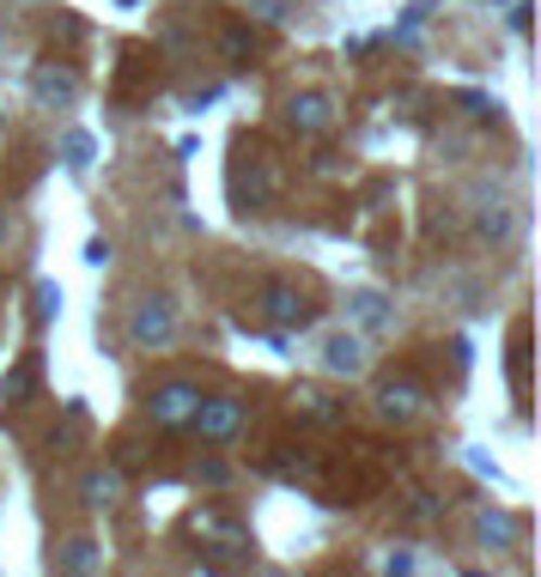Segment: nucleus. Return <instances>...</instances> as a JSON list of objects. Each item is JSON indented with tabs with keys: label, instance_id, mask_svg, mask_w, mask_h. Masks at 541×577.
Masks as SVG:
<instances>
[{
	"label": "nucleus",
	"instance_id": "nucleus-8",
	"mask_svg": "<svg viewBox=\"0 0 541 577\" xmlns=\"http://www.w3.org/2000/svg\"><path fill=\"white\" fill-rule=\"evenodd\" d=\"M31 91L43 98V104H74V98H79V74H74V67H43V74L31 79Z\"/></svg>",
	"mask_w": 541,
	"mask_h": 577
},
{
	"label": "nucleus",
	"instance_id": "nucleus-20",
	"mask_svg": "<svg viewBox=\"0 0 541 577\" xmlns=\"http://www.w3.org/2000/svg\"><path fill=\"white\" fill-rule=\"evenodd\" d=\"M256 7H262L268 18H280V13H286V0H256Z\"/></svg>",
	"mask_w": 541,
	"mask_h": 577
},
{
	"label": "nucleus",
	"instance_id": "nucleus-11",
	"mask_svg": "<svg viewBox=\"0 0 541 577\" xmlns=\"http://www.w3.org/2000/svg\"><path fill=\"white\" fill-rule=\"evenodd\" d=\"M511 383H517V395L529 389V322H517V334H511Z\"/></svg>",
	"mask_w": 541,
	"mask_h": 577
},
{
	"label": "nucleus",
	"instance_id": "nucleus-18",
	"mask_svg": "<svg viewBox=\"0 0 541 577\" xmlns=\"http://www.w3.org/2000/svg\"><path fill=\"white\" fill-rule=\"evenodd\" d=\"M67 158H74V165H86V158H92V140L74 134V140H67Z\"/></svg>",
	"mask_w": 541,
	"mask_h": 577
},
{
	"label": "nucleus",
	"instance_id": "nucleus-7",
	"mask_svg": "<svg viewBox=\"0 0 541 577\" xmlns=\"http://www.w3.org/2000/svg\"><path fill=\"white\" fill-rule=\"evenodd\" d=\"M329 121H335V104H329L323 91H305V98H293V128H298V134H323Z\"/></svg>",
	"mask_w": 541,
	"mask_h": 577
},
{
	"label": "nucleus",
	"instance_id": "nucleus-17",
	"mask_svg": "<svg viewBox=\"0 0 541 577\" xmlns=\"http://www.w3.org/2000/svg\"><path fill=\"white\" fill-rule=\"evenodd\" d=\"M480 535H487V541H505L511 523H505V516H480Z\"/></svg>",
	"mask_w": 541,
	"mask_h": 577
},
{
	"label": "nucleus",
	"instance_id": "nucleus-10",
	"mask_svg": "<svg viewBox=\"0 0 541 577\" xmlns=\"http://www.w3.org/2000/svg\"><path fill=\"white\" fill-rule=\"evenodd\" d=\"M293 401H298V413H305V420H317V425H340V420H347V413H340V401H329L323 389H298Z\"/></svg>",
	"mask_w": 541,
	"mask_h": 577
},
{
	"label": "nucleus",
	"instance_id": "nucleus-6",
	"mask_svg": "<svg viewBox=\"0 0 541 577\" xmlns=\"http://www.w3.org/2000/svg\"><path fill=\"white\" fill-rule=\"evenodd\" d=\"M237 420H244V413H237V401H202V408L189 413V425H195L202 438H232Z\"/></svg>",
	"mask_w": 541,
	"mask_h": 577
},
{
	"label": "nucleus",
	"instance_id": "nucleus-1",
	"mask_svg": "<svg viewBox=\"0 0 541 577\" xmlns=\"http://www.w3.org/2000/svg\"><path fill=\"white\" fill-rule=\"evenodd\" d=\"M262 317L280 322V329H305L310 304H305V292H298L293 280H268V286H262Z\"/></svg>",
	"mask_w": 541,
	"mask_h": 577
},
{
	"label": "nucleus",
	"instance_id": "nucleus-5",
	"mask_svg": "<svg viewBox=\"0 0 541 577\" xmlns=\"http://www.w3.org/2000/svg\"><path fill=\"white\" fill-rule=\"evenodd\" d=\"M420 408H426V395H420L414 383H384V389H377V413H384L389 425H408Z\"/></svg>",
	"mask_w": 541,
	"mask_h": 577
},
{
	"label": "nucleus",
	"instance_id": "nucleus-2",
	"mask_svg": "<svg viewBox=\"0 0 541 577\" xmlns=\"http://www.w3.org/2000/svg\"><path fill=\"white\" fill-rule=\"evenodd\" d=\"M128 334H134L140 347H165L170 334H177V317H170V304L165 298H146L134 310V322H128Z\"/></svg>",
	"mask_w": 541,
	"mask_h": 577
},
{
	"label": "nucleus",
	"instance_id": "nucleus-16",
	"mask_svg": "<svg viewBox=\"0 0 541 577\" xmlns=\"http://www.w3.org/2000/svg\"><path fill=\"white\" fill-rule=\"evenodd\" d=\"M67 565H74V572H86V565H98L92 541H74V553H67Z\"/></svg>",
	"mask_w": 541,
	"mask_h": 577
},
{
	"label": "nucleus",
	"instance_id": "nucleus-9",
	"mask_svg": "<svg viewBox=\"0 0 541 577\" xmlns=\"http://www.w3.org/2000/svg\"><path fill=\"white\" fill-rule=\"evenodd\" d=\"M195 535L202 541H219V553H244L249 535L237 529V523H226V516H195Z\"/></svg>",
	"mask_w": 541,
	"mask_h": 577
},
{
	"label": "nucleus",
	"instance_id": "nucleus-13",
	"mask_svg": "<svg viewBox=\"0 0 541 577\" xmlns=\"http://www.w3.org/2000/svg\"><path fill=\"white\" fill-rule=\"evenodd\" d=\"M116 492H123V480H116V474H92V480H86V499H92V504H110Z\"/></svg>",
	"mask_w": 541,
	"mask_h": 577
},
{
	"label": "nucleus",
	"instance_id": "nucleus-3",
	"mask_svg": "<svg viewBox=\"0 0 541 577\" xmlns=\"http://www.w3.org/2000/svg\"><path fill=\"white\" fill-rule=\"evenodd\" d=\"M195 408H202V389H195V383H165V389L153 395V420L158 425H189Z\"/></svg>",
	"mask_w": 541,
	"mask_h": 577
},
{
	"label": "nucleus",
	"instance_id": "nucleus-12",
	"mask_svg": "<svg viewBox=\"0 0 541 577\" xmlns=\"http://www.w3.org/2000/svg\"><path fill=\"white\" fill-rule=\"evenodd\" d=\"M353 317L365 322V329H389V304L377 298V292H353Z\"/></svg>",
	"mask_w": 541,
	"mask_h": 577
},
{
	"label": "nucleus",
	"instance_id": "nucleus-15",
	"mask_svg": "<svg viewBox=\"0 0 541 577\" xmlns=\"http://www.w3.org/2000/svg\"><path fill=\"white\" fill-rule=\"evenodd\" d=\"M505 231H511V213H480V238H505Z\"/></svg>",
	"mask_w": 541,
	"mask_h": 577
},
{
	"label": "nucleus",
	"instance_id": "nucleus-14",
	"mask_svg": "<svg viewBox=\"0 0 541 577\" xmlns=\"http://www.w3.org/2000/svg\"><path fill=\"white\" fill-rule=\"evenodd\" d=\"M219 49H226V55H232V61H244V55H249V30H244V25H226V37H219Z\"/></svg>",
	"mask_w": 541,
	"mask_h": 577
},
{
	"label": "nucleus",
	"instance_id": "nucleus-19",
	"mask_svg": "<svg viewBox=\"0 0 541 577\" xmlns=\"http://www.w3.org/2000/svg\"><path fill=\"white\" fill-rule=\"evenodd\" d=\"M25 389H31V364H18L13 377H7V395H25Z\"/></svg>",
	"mask_w": 541,
	"mask_h": 577
},
{
	"label": "nucleus",
	"instance_id": "nucleus-4",
	"mask_svg": "<svg viewBox=\"0 0 541 577\" xmlns=\"http://www.w3.org/2000/svg\"><path fill=\"white\" fill-rule=\"evenodd\" d=\"M323 371L359 377V371H365V341H359V334H329L323 341Z\"/></svg>",
	"mask_w": 541,
	"mask_h": 577
}]
</instances>
